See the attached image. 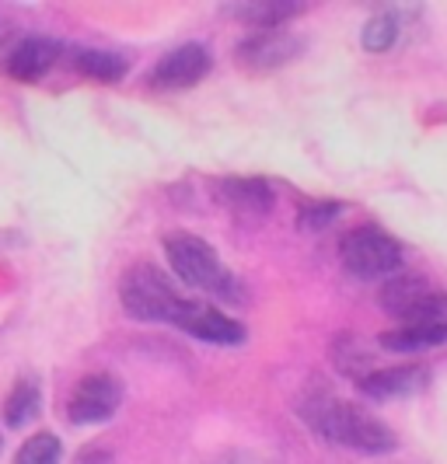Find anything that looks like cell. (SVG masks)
<instances>
[{"label": "cell", "mask_w": 447, "mask_h": 464, "mask_svg": "<svg viewBox=\"0 0 447 464\" xmlns=\"http://www.w3.org/2000/svg\"><path fill=\"white\" fill-rule=\"evenodd\" d=\"M301 419L315 437H322L332 447L356 450V454H392L399 447V437L381 419L367 416L364 409L326 395V392H315L301 401Z\"/></svg>", "instance_id": "obj_1"}, {"label": "cell", "mask_w": 447, "mask_h": 464, "mask_svg": "<svg viewBox=\"0 0 447 464\" xmlns=\"http://www.w3.org/2000/svg\"><path fill=\"white\" fill-rule=\"evenodd\" d=\"M119 304L133 322H161V325L175 328L182 325V318L192 307V301H186L171 286V279L151 262L126 269V276L119 283Z\"/></svg>", "instance_id": "obj_2"}, {"label": "cell", "mask_w": 447, "mask_h": 464, "mask_svg": "<svg viewBox=\"0 0 447 464\" xmlns=\"http://www.w3.org/2000/svg\"><path fill=\"white\" fill-rule=\"evenodd\" d=\"M161 245H165L171 273L182 279L186 286H196V290L213 294V297H231L235 294V276L224 269V262L217 258L210 241H203V237L186 231H171L165 234Z\"/></svg>", "instance_id": "obj_3"}, {"label": "cell", "mask_w": 447, "mask_h": 464, "mask_svg": "<svg viewBox=\"0 0 447 464\" xmlns=\"http://www.w3.org/2000/svg\"><path fill=\"white\" fill-rule=\"evenodd\" d=\"M339 258L356 279H392L402 269L399 241L381 227H354L350 234H343Z\"/></svg>", "instance_id": "obj_4"}, {"label": "cell", "mask_w": 447, "mask_h": 464, "mask_svg": "<svg viewBox=\"0 0 447 464\" xmlns=\"http://www.w3.org/2000/svg\"><path fill=\"white\" fill-rule=\"evenodd\" d=\"M119 401H122V384L112 373H88L67 401V416L73 426H98L116 416Z\"/></svg>", "instance_id": "obj_5"}, {"label": "cell", "mask_w": 447, "mask_h": 464, "mask_svg": "<svg viewBox=\"0 0 447 464\" xmlns=\"http://www.w3.org/2000/svg\"><path fill=\"white\" fill-rule=\"evenodd\" d=\"M213 60H210V49L199 46V43H186V46L171 49L165 53L154 70H151V88L158 92H182V88H196L207 73H210Z\"/></svg>", "instance_id": "obj_6"}, {"label": "cell", "mask_w": 447, "mask_h": 464, "mask_svg": "<svg viewBox=\"0 0 447 464\" xmlns=\"http://www.w3.org/2000/svg\"><path fill=\"white\" fill-rule=\"evenodd\" d=\"M297 53H301V39L277 28V32H256V35L241 39L235 49V60L245 70L266 73V70L287 67L290 60H297Z\"/></svg>", "instance_id": "obj_7"}, {"label": "cell", "mask_w": 447, "mask_h": 464, "mask_svg": "<svg viewBox=\"0 0 447 464\" xmlns=\"http://www.w3.org/2000/svg\"><path fill=\"white\" fill-rule=\"evenodd\" d=\"M430 381V371L426 367H381V371H371L367 377L356 381V388L374 401H395V398H413L420 395Z\"/></svg>", "instance_id": "obj_8"}, {"label": "cell", "mask_w": 447, "mask_h": 464, "mask_svg": "<svg viewBox=\"0 0 447 464\" xmlns=\"http://www.w3.org/2000/svg\"><path fill=\"white\" fill-rule=\"evenodd\" d=\"M217 199L241 220H262L273 209V186L266 179H224L217 182Z\"/></svg>", "instance_id": "obj_9"}, {"label": "cell", "mask_w": 447, "mask_h": 464, "mask_svg": "<svg viewBox=\"0 0 447 464\" xmlns=\"http://www.w3.org/2000/svg\"><path fill=\"white\" fill-rule=\"evenodd\" d=\"M179 328H182L186 335H192V339L213 343V346H238V343H245V335H248L241 322H235L231 314H224V311H217V307H207V304H192Z\"/></svg>", "instance_id": "obj_10"}, {"label": "cell", "mask_w": 447, "mask_h": 464, "mask_svg": "<svg viewBox=\"0 0 447 464\" xmlns=\"http://www.w3.org/2000/svg\"><path fill=\"white\" fill-rule=\"evenodd\" d=\"M60 60V43L53 39H43V35H28L18 46L7 53L4 60V70L15 77V81H24V84H35L43 73H49V67Z\"/></svg>", "instance_id": "obj_11"}, {"label": "cell", "mask_w": 447, "mask_h": 464, "mask_svg": "<svg viewBox=\"0 0 447 464\" xmlns=\"http://www.w3.org/2000/svg\"><path fill=\"white\" fill-rule=\"evenodd\" d=\"M444 343L447 322H441V325H402L381 335V346L392 349V353H423V349L444 346Z\"/></svg>", "instance_id": "obj_12"}, {"label": "cell", "mask_w": 447, "mask_h": 464, "mask_svg": "<svg viewBox=\"0 0 447 464\" xmlns=\"http://www.w3.org/2000/svg\"><path fill=\"white\" fill-rule=\"evenodd\" d=\"M73 67L81 70L84 77H92V81L116 84V81L126 77L130 63H126L119 53H109V49H77V53H73Z\"/></svg>", "instance_id": "obj_13"}, {"label": "cell", "mask_w": 447, "mask_h": 464, "mask_svg": "<svg viewBox=\"0 0 447 464\" xmlns=\"http://www.w3.org/2000/svg\"><path fill=\"white\" fill-rule=\"evenodd\" d=\"M305 11V4H287V0H262V4H245L235 7V14L245 24H256L259 32H277L280 24L297 18Z\"/></svg>", "instance_id": "obj_14"}, {"label": "cell", "mask_w": 447, "mask_h": 464, "mask_svg": "<svg viewBox=\"0 0 447 464\" xmlns=\"http://www.w3.org/2000/svg\"><path fill=\"white\" fill-rule=\"evenodd\" d=\"M39 409H43V392H39V384H35V381H18V384L11 388L7 401H4V422H7L11 430H22V426H28L32 419L39 416Z\"/></svg>", "instance_id": "obj_15"}, {"label": "cell", "mask_w": 447, "mask_h": 464, "mask_svg": "<svg viewBox=\"0 0 447 464\" xmlns=\"http://www.w3.org/2000/svg\"><path fill=\"white\" fill-rule=\"evenodd\" d=\"M426 290H430V283L420 276H395L384 283V290H381V307L388 311V314H395L399 318L402 311L409 307V304L416 301V297H423Z\"/></svg>", "instance_id": "obj_16"}, {"label": "cell", "mask_w": 447, "mask_h": 464, "mask_svg": "<svg viewBox=\"0 0 447 464\" xmlns=\"http://www.w3.org/2000/svg\"><path fill=\"white\" fill-rule=\"evenodd\" d=\"M360 43L367 53H388L399 43V18L392 11H377L374 18H367V24H364Z\"/></svg>", "instance_id": "obj_17"}, {"label": "cell", "mask_w": 447, "mask_h": 464, "mask_svg": "<svg viewBox=\"0 0 447 464\" xmlns=\"http://www.w3.org/2000/svg\"><path fill=\"white\" fill-rule=\"evenodd\" d=\"M63 461V443L53 433H35L32 440L22 443L15 464H60Z\"/></svg>", "instance_id": "obj_18"}, {"label": "cell", "mask_w": 447, "mask_h": 464, "mask_svg": "<svg viewBox=\"0 0 447 464\" xmlns=\"http://www.w3.org/2000/svg\"><path fill=\"white\" fill-rule=\"evenodd\" d=\"M332 356H335V363L343 367V373H350L356 381L371 373V353L360 346L354 335H343V339L332 346Z\"/></svg>", "instance_id": "obj_19"}, {"label": "cell", "mask_w": 447, "mask_h": 464, "mask_svg": "<svg viewBox=\"0 0 447 464\" xmlns=\"http://www.w3.org/2000/svg\"><path fill=\"white\" fill-rule=\"evenodd\" d=\"M339 213H343V207L332 199H311L297 209V224H301V231H326Z\"/></svg>", "instance_id": "obj_20"}, {"label": "cell", "mask_w": 447, "mask_h": 464, "mask_svg": "<svg viewBox=\"0 0 447 464\" xmlns=\"http://www.w3.org/2000/svg\"><path fill=\"white\" fill-rule=\"evenodd\" d=\"M0 443H4V440H0Z\"/></svg>", "instance_id": "obj_21"}]
</instances>
